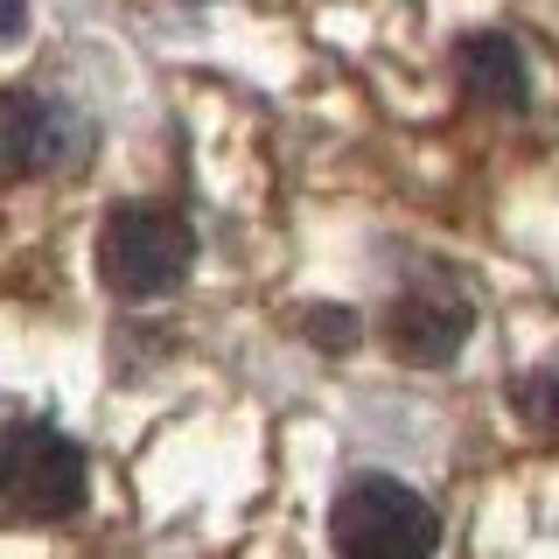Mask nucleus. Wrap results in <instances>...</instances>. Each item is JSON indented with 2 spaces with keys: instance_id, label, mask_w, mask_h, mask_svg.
<instances>
[{
  "instance_id": "nucleus-1",
  "label": "nucleus",
  "mask_w": 559,
  "mask_h": 559,
  "mask_svg": "<svg viewBox=\"0 0 559 559\" xmlns=\"http://www.w3.org/2000/svg\"><path fill=\"white\" fill-rule=\"evenodd\" d=\"M329 546L336 559H433L441 511L392 476H357L329 503Z\"/></svg>"
},
{
  "instance_id": "nucleus-2",
  "label": "nucleus",
  "mask_w": 559,
  "mask_h": 559,
  "mask_svg": "<svg viewBox=\"0 0 559 559\" xmlns=\"http://www.w3.org/2000/svg\"><path fill=\"white\" fill-rule=\"evenodd\" d=\"M84 497H92V468H84V448L70 433L43 427V419L0 427V511L8 518L57 524L78 518Z\"/></svg>"
},
{
  "instance_id": "nucleus-3",
  "label": "nucleus",
  "mask_w": 559,
  "mask_h": 559,
  "mask_svg": "<svg viewBox=\"0 0 559 559\" xmlns=\"http://www.w3.org/2000/svg\"><path fill=\"white\" fill-rule=\"evenodd\" d=\"M197 266V238L175 210L154 203H119L98 231V280L119 294V301H154V294H175Z\"/></svg>"
},
{
  "instance_id": "nucleus-4",
  "label": "nucleus",
  "mask_w": 559,
  "mask_h": 559,
  "mask_svg": "<svg viewBox=\"0 0 559 559\" xmlns=\"http://www.w3.org/2000/svg\"><path fill=\"white\" fill-rule=\"evenodd\" d=\"M98 133L49 92H0V175L8 182H35V175H70Z\"/></svg>"
},
{
  "instance_id": "nucleus-5",
  "label": "nucleus",
  "mask_w": 559,
  "mask_h": 559,
  "mask_svg": "<svg viewBox=\"0 0 559 559\" xmlns=\"http://www.w3.org/2000/svg\"><path fill=\"white\" fill-rule=\"evenodd\" d=\"M468 329H476V301H468L454 280H413V287H399V301L384 308V349H392L399 364H427V371L454 364V349L468 343Z\"/></svg>"
},
{
  "instance_id": "nucleus-6",
  "label": "nucleus",
  "mask_w": 559,
  "mask_h": 559,
  "mask_svg": "<svg viewBox=\"0 0 559 559\" xmlns=\"http://www.w3.org/2000/svg\"><path fill=\"white\" fill-rule=\"evenodd\" d=\"M454 70H462L468 98H483L489 112H524L532 105V70H524V49L497 28H476L454 43Z\"/></svg>"
},
{
  "instance_id": "nucleus-7",
  "label": "nucleus",
  "mask_w": 559,
  "mask_h": 559,
  "mask_svg": "<svg viewBox=\"0 0 559 559\" xmlns=\"http://www.w3.org/2000/svg\"><path fill=\"white\" fill-rule=\"evenodd\" d=\"M511 406H518V419L538 433V441H559V364H538V371H524L518 392H511Z\"/></svg>"
},
{
  "instance_id": "nucleus-8",
  "label": "nucleus",
  "mask_w": 559,
  "mask_h": 559,
  "mask_svg": "<svg viewBox=\"0 0 559 559\" xmlns=\"http://www.w3.org/2000/svg\"><path fill=\"white\" fill-rule=\"evenodd\" d=\"M308 336H314V343H329V349L343 357V349L357 343V314H343V308H314V314H308Z\"/></svg>"
},
{
  "instance_id": "nucleus-9",
  "label": "nucleus",
  "mask_w": 559,
  "mask_h": 559,
  "mask_svg": "<svg viewBox=\"0 0 559 559\" xmlns=\"http://www.w3.org/2000/svg\"><path fill=\"white\" fill-rule=\"evenodd\" d=\"M28 28V0H0V43H22Z\"/></svg>"
}]
</instances>
